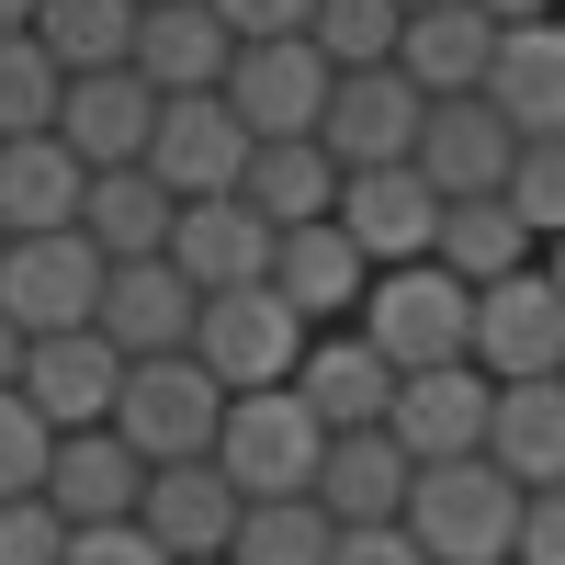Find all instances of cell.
Wrapping results in <instances>:
<instances>
[{"label":"cell","mask_w":565,"mask_h":565,"mask_svg":"<svg viewBox=\"0 0 565 565\" xmlns=\"http://www.w3.org/2000/svg\"><path fill=\"white\" fill-rule=\"evenodd\" d=\"M90 170L68 159V136H12L0 148V238H45V226H79Z\"/></svg>","instance_id":"obj_28"},{"label":"cell","mask_w":565,"mask_h":565,"mask_svg":"<svg viewBox=\"0 0 565 565\" xmlns=\"http://www.w3.org/2000/svg\"><path fill=\"white\" fill-rule=\"evenodd\" d=\"M396 12H441V0H396Z\"/></svg>","instance_id":"obj_46"},{"label":"cell","mask_w":565,"mask_h":565,"mask_svg":"<svg viewBox=\"0 0 565 565\" xmlns=\"http://www.w3.org/2000/svg\"><path fill=\"white\" fill-rule=\"evenodd\" d=\"M238 521H249V498L226 487L215 463H159L148 498H136V532H148L170 565H215L226 543H238Z\"/></svg>","instance_id":"obj_15"},{"label":"cell","mask_w":565,"mask_h":565,"mask_svg":"<svg viewBox=\"0 0 565 565\" xmlns=\"http://www.w3.org/2000/svg\"><path fill=\"white\" fill-rule=\"evenodd\" d=\"M23 351H34V340H23L12 317H0V385H23Z\"/></svg>","instance_id":"obj_43"},{"label":"cell","mask_w":565,"mask_h":565,"mask_svg":"<svg viewBox=\"0 0 565 565\" xmlns=\"http://www.w3.org/2000/svg\"><path fill=\"white\" fill-rule=\"evenodd\" d=\"M68 565H170L136 521H103V532H68Z\"/></svg>","instance_id":"obj_40"},{"label":"cell","mask_w":565,"mask_h":565,"mask_svg":"<svg viewBox=\"0 0 565 565\" xmlns=\"http://www.w3.org/2000/svg\"><path fill=\"white\" fill-rule=\"evenodd\" d=\"M249 148L260 136L238 125L226 90H193V103H159V136H148V170L170 181V204H215L249 181Z\"/></svg>","instance_id":"obj_8"},{"label":"cell","mask_w":565,"mask_h":565,"mask_svg":"<svg viewBox=\"0 0 565 565\" xmlns=\"http://www.w3.org/2000/svg\"><path fill=\"white\" fill-rule=\"evenodd\" d=\"M114 396H125V351L103 340V328H68V340H34L23 351V407L45 418V430H114Z\"/></svg>","instance_id":"obj_11"},{"label":"cell","mask_w":565,"mask_h":565,"mask_svg":"<svg viewBox=\"0 0 565 565\" xmlns=\"http://www.w3.org/2000/svg\"><path fill=\"white\" fill-rule=\"evenodd\" d=\"M0 565H68V521L45 498H0Z\"/></svg>","instance_id":"obj_37"},{"label":"cell","mask_w":565,"mask_h":565,"mask_svg":"<svg viewBox=\"0 0 565 565\" xmlns=\"http://www.w3.org/2000/svg\"><path fill=\"white\" fill-rule=\"evenodd\" d=\"M317 463H328V418L295 385H260V396H226V430H215V476L238 498H317Z\"/></svg>","instance_id":"obj_4"},{"label":"cell","mask_w":565,"mask_h":565,"mask_svg":"<svg viewBox=\"0 0 565 565\" xmlns=\"http://www.w3.org/2000/svg\"><path fill=\"white\" fill-rule=\"evenodd\" d=\"M328 90H340V68H328L306 34L238 45V68H226V103H238L249 136H317V125H328Z\"/></svg>","instance_id":"obj_14"},{"label":"cell","mask_w":565,"mask_h":565,"mask_svg":"<svg viewBox=\"0 0 565 565\" xmlns=\"http://www.w3.org/2000/svg\"><path fill=\"white\" fill-rule=\"evenodd\" d=\"M418 125H430V90H418L407 68H351L340 90H328L317 148L340 170H407L418 159Z\"/></svg>","instance_id":"obj_7"},{"label":"cell","mask_w":565,"mask_h":565,"mask_svg":"<svg viewBox=\"0 0 565 565\" xmlns=\"http://www.w3.org/2000/svg\"><path fill=\"white\" fill-rule=\"evenodd\" d=\"M351 328L396 362V385H407V373H441V362H476V282H452L441 260L373 271V295H362Z\"/></svg>","instance_id":"obj_2"},{"label":"cell","mask_w":565,"mask_h":565,"mask_svg":"<svg viewBox=\"0 0 565 565\" xmlns=\"http://www.w3.org/2000/svg\"><path fill=\"white\" fill-rule=\"evenodd\" d=\"M215 430H226V385L193 362V351H170V362H125V396H114V441L148 463H215Z\"/></svg>","instance_id":"obj_3"},{"label":"cell","mask_w":565,"mask_h":565,"mask_svg":"<svg viewBox=\"0 0 565 565\" xmlns=\"http://www.w3.org/2000/svg\"><path fill=\"white\" fill-rule=\"evenodd\" d=\"M407 487H418V463L396 452V430H340L317 463V509L340 532H373V521H407Z\"/></svg>","instance_id":"obj_23"},{"label":"cell","mask_w":565,"mask_h":565,"mask_svg":"<svg viewBox=\"0 0 565 565\" xmlns=\"http://www.w3.org/2000/svg\"><path fill=\"white\" fill-rule=\"evenodd\" d=\"M0 260H12V238H0Z\"/></svg>","instance_id":"obj_48"},{"label":"cell","mask_w":565,"mask_h":565,"mask_svg":"<svg viewBox=\"0 0 565 565\" xmlns=\"http://www.w3.org/2000/svg\"><path fill=\"white\" fill-rule=\"evenodd\" d=\"M476 373L487 385H543V373H565V295L543 282V260L476 295Z\"/></svg>","instance_id":"obj_9"},{"label":"cell","mask_w":565,"mask_h":565,"mask_svg":"<svg viewBox=\"0 0 565 565\" xmlns=\"http://www.w3.org/2000/svg\"><path fill=\"white\" fill-rule=\"evenodd\" d=\"M45 463H57V430L23 407V385H0V498H45Z\"/></svg>","instance_id":"obj_36"},{"label":"cell","mask_w":565,"mask_h":565,"mask_svg":"<svg viewBox=\"0 0 565 565\" xmlns=\"http://www.w3.org/2000/svg\"><path fill=\"white\" fill-rule=\"evenodd\" d=\"M170 226H181V204H170L159 170H90V193H79V238L103 249L114 271H125V260H170Z\"/></svg>","instance_id":"obj_25"},{"label":"cell","mask_w":565,"mask_h":565,"mask_svg":"<svg viewBox=\"0 0 565 565\" xmlns=\"http://www.w3.org/2000/svg\"><path fill=\"white\" fill-rule=\"evenodd\" d=\"M328 554H340V521L317 498H249L238 543H226V565H328Z\"/></svg>","instance_id":"obj_32"},{"label":"cell","mask_w":565,"mask_h":565,"mask_svg":"<svg viewBox=\"0 0 565 565\" xmlns=\"http://www.w3.org/2000/svg\"><path fill=\"white\" fill-rule=\"evenodd\" d=\"M509 170H521V125H509L487 90L430 103V125H418V181H430L441 204H487V193H509Z\"/></svg>","instance_id":"obj_10"},{"label":"cell","mask_w":565,"mask_h":565,"mask_svg":"<svg viewBox=\"0 0 565 565\" xmlns=\"http://www.w3.org/2000/svg\"><path fill=\"white\" fill-rule=\"evenodd\" d=\"M103 282L114 260L79 226H45V238H12V260H0V317L23 340H68V328H103Z\"/></svg>","instance_id":"obj_5"},{"label":"cell","mask_w":565,"mask_h":565,"mask_svg":"<svg viewBox=\"0 0 565 565\" xmlns=\"http://www.w3.org/2000/svg\"><path fill=\"white\" fill-rule=\"evenodd\" d=\"M215 23L238 34V45H282V34L317 23V0H215Z\"/></svg>","instance_id":"obj_38"},{"label":"cell","mask_w":565,"mask_h":565,"mask_svg":"<svg viewBox=\"0 0 565 565\" xmlns=\"http://www.w3.org/2000/svg\"><path fill=\"white\" fill-rule=\"evenodd\" d=\"M271 226L238 204V193H215V204H181L170 226V271L193 282V295H238V282H271Z\"/></svg>","instance_id":"obj_20"},{"label":"cell","mask_w":565,"mask_h":565,"mask_svg":"<svg viewBox=\"0 0 565 565\" xmlns=\"http://www.w3.org/2000/svg\"><path fill=\"white\" fill-rule=\"evenodd\" d=\"M487 463L509 487H565V373L543 385H498V418H487Z\"/></svg>","instance_id":"obj_27"},{"label":"cell","mask_w":565,"mask_h":565,"mask_svg":"<svg viewBox=\"0 0 565 565\" xmlns=\"http://www.w3.org/2000/svg\"><path fill=\"white\" fill-rule=\"evenodd\" d=\"M295 396L328 418V441L340 430H385V407H396V362L362 340V328H317L306 362H295Z\"/></svg>","instance_id":"obj_18"},{"label":"cell","mask_w":565,"mask_h":565,"mask_svg":"<svg viewBox=\"0 0 565 565\" xmlns=\"http://www.w3.org/2000/svg\"><path fill=\"white\" fill-rule=\"evenodd\" d=\"M487 57H498V23L476 12V0L407 12V34H396V68L430 90V103H463V90H487Z\"/></svg>","instance_id":"obj_26"},{"label":"cell","mask_w":565,"mask_h":565,"mask_svg":"<svg viewBox=\"0 0 565 565\" xmlns=\"http://www.w3.org/2000/svg\"><path fill=\"white\" fill-rule=\"evenodd\" d=\"M271 295L295 306L306 328H351L362 295H373V260L351 249V226H340V215H328V226H295V238L271 249Z\"/></svg>","instance_id":"obj_19"},{"label":"cell","mask_w":565,"mask_h":565,"mask_svg":"<svg viewBox=\"0 0 565 565\" xmlns=\"http://www.w3.org/2000/svg\"><path fill=\"white\" fill-rule=\"evenodd\" d=\"M57 103H68V68L34 34H0V148L12 136H57Z\"/></svg>","instance_id":"obj_33"},{"label":"cell","mask_w":565,"mask_h":565,"mask_svg":"<svg viewBox=\"0 0 565 565\" xmlns=\"http://www.w3.org/2000/svg\"><path fill=\"white\" fill-rule=\"evenodd\" d=\"M487 418H498V385L476 362H441V373H407L396 407H385V430L407 463H463V452H487Z\"/></svg>","instance_id":"obj_13"},{"label":"cell","mask_w":565,"mask_h":565,"mask_svg":"<svg viewBox=\"0 0 565 565\" xmlns=\"http://www.w3.org/2000/svg\"><path fill=\"white\" fill-rule=\"evenodd\" d=\"M136 12H159V0H136Z\"/></svg>","instance_id":"obj_47"},{"label":"cell","mask_w":565,"mask_h":565,"mask_svg":"<svg viewBox=\"0 0 565 565\" xmlns=\"http://www.w3.org/2000/svg\"><path fill=\"white\" fill-rule=\"evenodd\" d=\"M317 328L271 295V282H238V295H204L193 317V362L215 373L226 396H260V385H295V362H306Z\"/></svg>","instance_id":"obj_6"},{"label":"cell","mask_w":565,"mask_h":565,"mask_svg":"<svg viewBox=\"0 0 565 565\" xmlns=\"http://www.w3.org/2000/svg\"><path fill=\"white\" fill-rule=\"evenodd\" d=\"M521 509H532V487H509L487 452H463V463H418V487H407V543L430 554V565H509V543H521Z\"/></svg>","instance_id":"obj_1"},{"label":"cell","mask_w":565,"mask_h":565,"mask_svg":"<svg viewBox=\"0 0 565 565\" xmlns=\"http://www.w3.org/2000/svg\"><path fill=\"white\" fill-rule=\"evenodd\" d=\"M396 34H407L396 0H317V23H306V45H317L340 79H351V68H396Z\"/></svg>","instance_id":"obj_34"},{"label":"cell","mask_w":565,"mask_h":565,"mask_svg":"<svg viewBox=\"0 0 565 565\" xmlns=\"http://www.w3.org/2000/svg\"><path fill=\"white\" fill-rule=\"evenodd\" d=\"M238 204L271 226V238L328 226V215H340V159H328L317 136H260V148H249V181H238Z\"/></svg>","instance_id":"obj_24"},{"label":"cell","mask_w":565,"mask_h":565,"mask_svg":"<svg viewBox=\"0 0 565 565\" xmlns=\"http://www.w3.org/2000/svg\"><path fill=\"white\" fill-rule=\"evenodd\" d=\"M487 103L521 125V136H565V12H554V23H521V34H498V57H487Z\"/></svg>","instance_id":"obj_29"},{"label":"cell","mask_w":565,"mask_h":565,"mask_svg":"<svg viewBox=\"0 0 565 565\" xmlns=\"http://www.w3.org/2000/svg\"><path fill=\"white\" fill-rule=\"evenodd\" d=\"M430 260H441L452 282H476V295H487V282L532 271V260H543V238L509 215V193H487V204H441V249H430Z\"/></svg>","instance_id":"obj_30"},{"label":"cell","mask_w":565,"mask_h":565,"mask_svg":"<svg viewBox=\"0 0 565 565\" xmlns=\"http://www.w3.org/2000/svg\"><path fill=\"white\" fill-rule=\"evenodd\" d=\"M509 565H565V487H543L521 509V543H509Z\"/></svg>","instance_id":"obj_39"},{"label":"cell","mask_w":565,"mask_h":565,"mask_svg":"<svg viewBox=\"0 0 565 565\" xmlns=\"http://www.w3.org/2000/svg\"><path fill=\"white\" fill-rule=\"evenodd\" d=\"M476 12H487L498 34H521V23H554V12H565V0H476Z\"/></svg>","instance_id":"obj_42"},{"label":"cell","mask_w":565,"mask_h":565,"mask_svg":"<svg viewBox=\"0 0 565 565\" xmlns=\"http://www.w3.org/2000/svg\"><path fill=\"white\" fill-rule=\"evenodd\" d=\"M136 79L159 90V103H193V90H226L238 68V34L215 23V0H159V12H136Z\"/></svg>","instance_id":"obj_16"},{"label":"cell","mask_w":565,"mask_h":565,"mask_svg":"<svg viewBox=\"0 0 565 565\" xmlns=\"http://www.w3.org/2000/svg\"><path fill=\"white\" fill-rule=\"evenodd\" d=\"M215 565H226V554H215Z\"/></svg>","instance_id":"obj_49"},{"label":"cell","mask_w":565,"mask_h":565,"mask_svg":"<svg viewBox=\"0 0 565 565\" xmlns=\"http://www.w3.org/2000/svg\"><path fill=\"white\" fill-rule=\"evenodd\" d=\"M34 45H45L68 79L125 68V57H136V0H45V12H34Z\"/></svg>","instance_id":"obj_31"},{"label":"cell","mask_w":565,"mask_h":565,"mask_svg":"<svg viewBox=\"0 0 565 565\" xmlns=\"http://www.w3.org/2000/svg\"><path fill=\"white\" fill-rule=\"evenodd\" d=\"M340 226L373 271H407L441 249V193L418 181V159L407 170H340Z\"/></svg>","instance_id":"obj_12"},{"label":"cell","mask_w":565,"mask_h":565,"mask_svg":"<svg viewBox=\"0 0 565 565\" xmlns=\"http://www.w3.org/2000/svg\"><path fill=\"white\" fill-rule=\"evenodd\" d=\"M328 565H430V554L407 543V521H373V532H340V554H328Z\"/></svg>","instance_id":"obj_41"},{"label":"cell","mask_w":565,"mask_h":565,"mask_svg":"<svg viewBox=\"0 0 565 565\" xmlns=\"http://www.w3.org/2000/svg\"><path fill=\"white\" fill-rule=\"evenodd\" d=\"M509 215L554 249L565 238V136H521V170H509Z\"/></svg>","instance_id":"obj_35"},{"label":"cell","mask_w":565,"mask_h":565,"mask_svg":"<svg viewBox=\"0 0 565 565\" xmlns=\"http://www.w3.org/2000/svg\"><path fill=\"white\" fill-rule=\"evenodd\" d=\"M136 498H148V463H136L114 430H68V441H57V463H45V509H57L68 532L136 521Z\"/></svg>","instance_id":"obj_22"},{"label":"cell","mask_w":565,"mask_h":565,"mask_svg":"<svg viewBox=\"0 0 565 565\" xmlns=\"http://www.w3.org/2000/svg\"><path fill=\"white\" fill-rule=\"evenodd\" d=\"M57 136H68V159H79V170H148L159 90L136 79V68H90V79H68V103H57Z\"/></svg>","instance_id":"obj_17"},{"label":"cell","mask_w":565,"mask_h":565,"mask_svg":"<svg viewBox=\"0 0 565 565\" xmlns=\"http://www.w3.org/2000/svg\"><path fill=\"white\" fill-rule=\"evenodd\" d=\"M543 282H554V295H565V238H554V249H543Z\"/></svg>","instance_id":"obj_45"},{"label":"cell","mask_w":565,"mask_h":565,"mask_svg":"<svg viewBox=\"0 0 565 565\" xmlns=\"http://www.w3.org/2000/svg\"><path fill=\"white\" fill-rule=\"evenodd\" d=\"M193 317H204V295H193L170 260H125V271L103 282V340H114L125 362H170V351H193Z\"/></svg>","instance_id":"obj_21"},{"label":"cell","mask_w":565,"mask_h":565,"mask_svg":"<svg viewBox=\"0 0 565 565\" xmlns=\"http://www.w3.org/2000/svg\"><path fill=\"white\" fill-rule=\"evenodd\" d=\"M34 12H45V0H0V34H34Z\"/></svg>","instance_id":"obj_44"}]
</instances>
